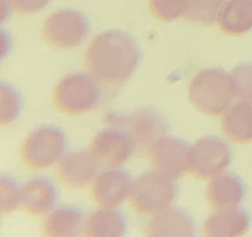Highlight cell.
Wrapping results in <instances>:
<instances>
[{
	"label": "cell",
	"mask_w": 252,
	"mask_h": 237,
	"mask_svg": "<svg viewBox=\"0 0 252 237\" xmlns=\"http://www.w3.org/2000/svg\"><path fill=\"white\" fill-rule=\"evenodd\" d=\"M57 204V190L47 179H31L23 184L20 208L31 216H42Z\"/></svg>",
	"instance_id": "cell-14"
},
{
	"label": "cell",
	"mask_w": 252,
	"mask_h": 237,
	"mask_svg": "<svg viewBox=\"0 0 252 237\" xmlns=\"http://www.w3.org/2000/svg\"><path fill=\"white\" fill-rule=\"evenodd\" d=\"M189 148L183 141L162 137L149 150V160L154 171L171 179H180L189 173Z\"/></svg>",
	"instance_id": "cell-10"
},
{
	"label": "cell",
	"mask_w": 252,
	"mask_h": 237,
	"mask_svg": "<svg viewBox=\"0 0 252 237\" xmlns=\"http://www.w3.org/2000/svg\"><path fill=\"white\" fill-rule=\"evenodd\" d=\"M189 102L207 117H220L231 107L234 94V84L231 74L221 69H204L197 73L189 84Z\"/></svg>",
	"instance_id": "cell-2"
},
{
	"label": "cell",
	"mask_w": 252,
	"mask_h": 237,
	"mask_svg": "<svg viewBox=\"0 0 252 237\" xmlns=\"http://www.w3.org/2000/svg\"><path fill=\"white\" fill-rule=\"evenodd\" d=\"M129 176L122 170H107L100 173L91 189V199L100 208H117L129 197L131 192Z\"/></svg>",
	"instance_id": "cell-12"
},
{
	"label": "cell",
	"mask_w": 252,
	"mask_h": 237,
	"mask_svg": "<svg viewBox=\"0 0 252 237\" xmlns=\"http://www.w3.org/2000/svg\"><path fill=\"white\" fill-rule=\"evenodd\" d=\"M176 190L175 179L152 171L133 182L128 200L137 213L154 216L171 207Z\"/></svg>",
	"instance_id": "cell-3"
},
{
	"label": "cell",
	"mask_w": 252,
	"mask_h": 237,
	"mask_svg": "<svg viewBox=\"0 0 252 237\" xmlns=\"http://www.w3.org/2000/svg\"><path fill=\"white\" fill-rule=\"evenodd\" d=\"M226 0H188L185 18L197 25L212 26L219 21L220 11Z\"/></svg>",
	"instance_id": "cell-21"
},
{
	"label": "cell",
	"mask_w": 252,
	"mask_h": 237,
	"mask_svg": "<svg viewBox=\"0 0 252 237\" xmlns=\"http://www.w3.org/2000/svg\"><path fill=\"white\" fill-rule=\"evenodd\" d=\"M141 60L136 40L122 31L95 36L84 54V68L97 83L118 86L129 79Z\"/></svg>",
	"instance_id": "cell-1"
},
{
	"label": "cell",
	"mask_w": 252,
	"mask_h": 237,
	"mask_svg": "<svg viewBox=\"0 0 252 237\" xmlns=\"http://www.w3.org/2000/svg\"><path fill=\"white\" fill-rule=\"evenodd\" d=\"M100 165L91 152H73L63 155L57 163V178L65 187L86 189L99 176Z\"/></svg>",
	"instance_id": "cell-11"
},
{
	"label": "cell",
	"mask_w": 252,
	"mask_h": 237,
	"mask_svg": "<svg viewBox=\"0 0 252 237\" xmlns=\"http://www.w3.org/2000/svg\"><path fill=\"white\" fill-rule=\"evenodd\" d=\"M97 163L104 170H117L134 153L129 136L122 128H107L94 137L89 147Z\"/></svg>",
	"instance_id": "cell-9"
},
{
	"label": "cell",
	"mask_w": 252,
	"mask_h": 237,
	"mask_svg": "<svg viewBox=\"0 0 252 237\" xmlns=\"http://www.w3.org/2000/svg\"><path fill=\"white\" fill-rule=\"evenodd\" d=\"M66 148L65 134L54 126H42L28 134L21 144L20 158L32 171L45 170L57 165Z\"/></svg>",
	"instance_id": "cell-4"
},
{
	"label": "cell",
	"mask_w": 252,
	"mask_h": 237,
	"mask_svg": "<svg viewBox=\"0 0 252 237\" xmlns=\"http://www.w3.org/2000/svg\"><path fill=\"white\" fill-rule=\"evenodd\" d=\"M231 161V150L217 137L199 139L189 148V175L196 179H212L221 175Z\"/></svg>",
	"instance_id": "cell-8"
},
{
	"label": "cell",
	"mask_w": 252,
	"mask_h": 237,
	"mask_svg": "<svg viewBox=\"0 0 252 237\" xmlns=\"http://www.w3.org/2000/svg\"><path fill=\"white\" fill-rule=\"evenodd\" d=\"M234 94L238 100L252 102V63L239 65L231 71Z\"/></svg>",
	"instance_id": "cell-23"
},
{
	"label": "cell",
	"mask_w": 252,
	"mask_h": 237,
	"mask_svg": "<svg viewBox=\"0 0 252 237\" xmlns=\"http://www.w3.org/2000/svg\"><path fill=\"white\" fill-rule=\"evenodd\" d=\"M217 25L226 36L248 34L252 30V0H226Z\"/></svg>",
	"instance_id": "cell-18"
},
{
	"label": "cell",
	"mask_w": 252,
	"mask_h": 237,
	"mask_svg": "<svg viewBox=\"0 0 252 237\" xmlns=\"http://www.w3.org/2000/svg\"><path fill=\"white\" fill-rule=\"evenodd\" d=\"M83 234L88 237H122L126 234V219L117 208H100L88 218Z\"/></svg>",
	"instance_id": "cell-19"
},
{
	"label": "cell",
	"mask_w": 252,
	"mask_h": 237,
	"mask_svg": "<svg viewBox=\"0 0 252 237\" xmlns=\"http://www.w3.org/2000/svg\"><path fill=\"white\" fill-rule=\"evenodd\" d=\"M115 123L117 128H122L129 136L134 153L139 157L149 155L151 147L167 136L168 131L167 121L154 110H137L125 118H117Z\"/></svg>",
	"instance_id": "cell-7"
},
{
	"label": "cell",
	"mask_w": 252,
	"mask_h": 237,
	"mask_svg": "<svg viewBox=\"0 0 252 237\" xmlns=\"http://www.w3.org/2000/svg\"><path fill=\"white\" fill-rule=\"evenodd\" d=\"M84 223L83 213L71 207H62L54 210L44 219L42 233L50 237H73L81 234Z\"/></svg>",
	"instance_id": "cell-20"
},
{
	"label": "cell",
	"mask_w": 252,
	"mask_h": 237,
	"mask_svg": "<svg viewBox=\"0 0 252 237\" xmlns=\"http://www.w3.org/2000/svg\"><path fill=\"white\" fill-rule=\"evenodd\" d=\"M89 32L86 16L74 10H60L49 15L42 25V37L55 50H71Z\"/></svg>",
	"instance_id": "cell-6"
},
{
	"label": "cell",
	"mask_w": 252,
	"mask_h": 237,
	"mask_svg": "<svg viewBox=\"0 0 252 237\" xmlns=\"http://www.w3.org/2000/svg\"><path fill=\"white\" fill-rule=\"evenodd\" d=\"M205 197L214 210L238 208L244 199V184L234 175H219L209 179Z\"/></svg>",
	"instance_id": "cell-13"
},
{
	"label": "cell",
	"mask_w": 252,
	"mask_h": 237,
	"mask_svg": "<svg viewBox=\"0 0 252 237\" xmlns=\"http://www.w3.org/2000/svg\"><path fill=\"white\" fill-rule=\"evenodd\" d=\"M3 7L13 10L20 15H31L44 10L50 0H2Z\"/></svg>",
	"instance_id": "cell-26"
},
{
	"label": "cell",
	"mask_w": 252,
	"mask_h": 237,
	"mask_svg": "<svg viewBox=\"0 0 252 237\" xmlns=\"http://www.w3.org/2000/svg\"><path fill=\"white\" fill-rule=\"evenodd\" d=\"M221 131L231 142H252V103L239 100L221 115Z\"/></svg>",
	"instance_id": "cell-16"
},
{
	"label": "cell",
	"mask_w": 252,
	"mask_h": 237,
	"mask_svg": "<svg viewBox=\"0 0 252 237\" xmlns=\"http://www.w3.org/2000/svg\"><path fill=\"white\" fill-rule=\"evenodd\" d=\"M249 229V215L239 208L215 210L204 223L202 234L209 237H239Z\"/></svg>",
	"instance_id": "cell-15"
},
{
	"label": "cell",
	"mask_w": 252,
	"mask_h": 237,
	"mask_svg": "<svg viewBox=\"0 0 252 237\" xmlns=\"http://www.w3.org/2000/svg\"><path fill=\"white\" fill-rule=\"evenodd\" d=\"M146 233L154 237H189L194 236V223L183 210L167 208L154 215Z\"/></svg>",
	"instance_id": "cell-17"
},
{
	"label": "cell",
	"mask_w": 252,
	"mask_h": 237,
	"mask_svg": "<svg viewBox=\"0 0 252 237\" xmlns=\"http://www.w3.org/2000/svg\"><path fill=\"white\" fill-rule=\"evenodd\" d=\"M21 110L20 94L11 86L2 84V126L10 124L15 121Z\"/></svg>",
	"instance_id": "cell-24"
},
{
	"label": "cell",
	"mask_w": 252,
	"mask_h": 237,
	"mask_svg": "<svg viewBox=\"0 0 252 237\" xmlns=\"http://www.w3.org/2000/svg\"><path fill=\"white\" fill-rule=\"evenodd\" d=\"M149 10L158 21L171 23L185 16L188 0H149Z\"/></svg>",
	"instance_id": "cell-22"
},
{
	"label": "cell",
	"mask_w": 252,
	"mask_h": 237,
	"mask_svg": "<svg viewBox=\"0 0 252 237\" xmlns=\"http://www.w3.org/2000/svg\"><path fill=\"white\" fill-rule=\"evenodd\" d=\"M20 199H21V187H18L11 176L3 175L2 176V213H7L20 208Z\"/></svg>",
	"instance_id": "cell-25"
},
{
	"label": "cell",
	"mask_w": 252,
	"mask_h": 237,
	"mask_svg": "<svg viewBox=\"0 0 252 237\" xmlns=\"http://www.w3.org/2000/svg\"><path fill=\"white\" fill-rule=\"evenodd\" d=\"M54 103L68 117L88 113L100 103V89L91 74H70L54 90Z\"/></svg>",
	"instance_id": "cell-5"
}]
</instances>
